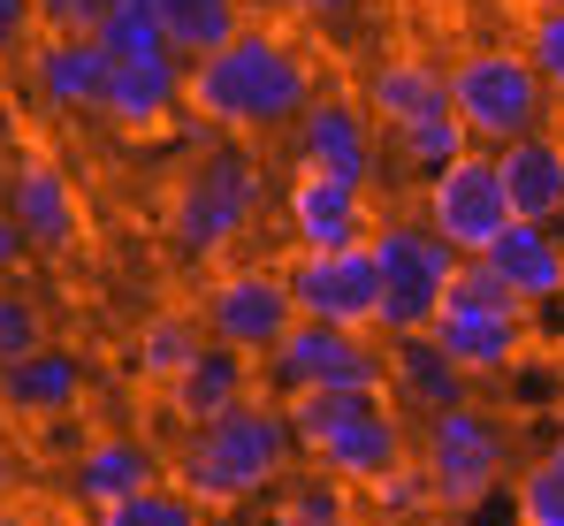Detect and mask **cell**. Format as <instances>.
<instances>
[{
  "mask_svg": "<svg viewBox=\"0 0 564 526\" xmlns=\"http://www.w3.org/2000/svg\"><path fill=\"white\" fill-rule=\"evenodd\" d=\"M321 99V77L297 39L268 23H245L229 46L184 62V115H198L221 138H275Z\"/></svg>",
  "mask_w": 564,
  "mask_h": 526,
  "instance_id": "6da1fadb",
  "label": "cell"
},
{
  "mask_svg": "<svg viewBox=\"0 0 564 526\" xmlns=\"http://www.w3.org/2000/svg\"><path fill=\"white\" fill-rule=\"evenodd\" d=\"M297 428H290V405L275 389H252L245 405H229L221 420H198L184 428L176 458H169V481H184L191 496L221 519V512H245V504H268L275 481L297 465Z\"/></svg>",
  "mask_w": 564,
  "mask_h": 526,
  "instance_id": "7a4b0ae2",
  "label": "cell"
},
{
  "mask_svg": "<svg viewBox=\"0 0 564 526\" xmlns=\"http://www.w3.org/2000/svg\"><path fill=\"white\" fill-rule=\"evenodd\" d=\"M290 405V428L305 465H328L336 481L367 489L389 465L412 458V428H404V405L389 389H297L282 397Z\"/></svg>",
  "mask_w": 564,
  "mask_h": 526,
  "instance_id": "3957f363",
  "label": "cell"
},
{
  "mask_svg": "<svg viewBox=\"0 0 564 526\" xmlns=\"http://www.w3.org/2000/svg\"><path fill=\"white\" fill-rule=\"evenodd\" d=\"M268 206V161L252 153V138H229V146H206L176 183H169V245L184 260H221L252 237Z\"/></svg>",
  "mask_w": 564,
  "mask_h": 526,
  "instance_id": "277c9868",
  "label": "cell"
},
{
  "mask_svg": "<svg viewBox=\"0 0 564 526\" xmlns=\"http://www.w3.org/2000/svg\"><path fill=\"white\" fill-rule=\"evenodd\" d=\"M550 99L557 92L542 85V69H534L527 46H466L451 62V107L466 115L473 146H488V153L511 146V138H527V130H542Z\"/></svg>",
  "mask_w": 564,
  "mask_h": 526,
  "instance_id": "5b68a950",
  "label": "cell"
},
{
  "mask_svg": "<svg viewBox=\"0 0 564 526\" xmlns=\"http://www.w3.org/2000/svg\"><path fill=\"white\" fill-rule=\"evenodd\" d=\"M412 450L427 458V473H435V489H443V519L480 512V504L503 489V473H511V428H503L488 405H473V397L427 412V428H420Z\"/></svg>",
  "mask_w": 564,
  "mask_h": 526,
  "instance_id": "8992f818",
  "label": "cell"
},
{
  "mask_svg": "<svg viewBox=\"0 0 564 526\" xmlns=\"http://www.w3.org/2000/svg\"><path fill=\"white\" fill-rule=\"evenodd\" d=\"M375 267H381V336H420V329H435V313H443V298H451V282H458V245L451 237H435L427 222H404V214H389L375 222Z\"/></svg>",
  "mask_w": 564,
  "mask_h": 526,
  "instance_id": "52a82bcc",
  "label": "cell"
},
{
  "mask_svg": "<svg viewBox=\"0 0 564 526\" xmlns=\"http://www.w3.org/2000/svg\"><path fill=\"white\" fill-rule=\"evenodd\" d=\"M268 389L297 397V389H389V336L375 344V329H336V321H290L268 358H260Z\"/></svg>",
  "mask_w": 564,
  "mask_h": 526,
  "instance_id": "ba28073f",
  "label": "cell"
},
{
  "mask_svg": "<svg viewBox=\"0 0 564 526\" xmlns=\"http://www.w3.org/2000/svg\"><path fill=\"white\" fill-rule=\"evenodd\" d=\"M420 222L435 229V237H451L466 260H480L519 214H511V191H503V169H496V153L488 146H473L458 153L451 169H435L420 183Z\"/></svg>",
  "mask_w": 564,
  "mask_h": 526,
  "instance_id": "9c48e42d",
  "label": "cell"
},
{
  "mask_svg": "<svg viewBox=\"0 0 564 526\" xmlns=\"http://www.w3.org/2000/svg\"><path fill=\"white\" fill-rule=\"evenodd\" d=\"M198 321H206L214 344H237V351H252V358H268L290 336V321H297L290 275L282 267H221V275H206Z\"/></svg>",
  "mask_w": 564,
  "mask_h": 526,
  "instance_id": "30bf717a",
  "label": "cell"
},
{
  "mask_svg": "<svg viewBox=\"0 0 564 526\" xmlns=\"http://www.w3.org/2000/svg\"><path fill=\"white\" fill-rule=\"evenodd\" d=\"M290 298L305 321L336 329H375L381 336V267L375 245H336V253H290Z\"/></svg>",
  "mask_w": 564,
  "mask_h": 526,
  "instance_id": "8fae6325",
  "label": "cell"
},
{
  "mask_svg": "<svg viewBox=\"0 0 564 526\" xmlns=\"http://www.w3.org/2000/svg\"><path fill=\"white\" fill-rule=\"evenodd\" d=\"M375 191L367 183H344L328 169H290L282 183V229L297 253H336V245H367L375 237Z\"/></svg>",
  "mask_w": 564,
  "mask_h": 526,
  "instance_id": "7c38bea8",
  "label": "cell"
},
{
  "mask_svg": "<svg viewBox=\"0 0 564 526\" xmlns=\"http://www.w3.org/2000/svg\"><path fill=\"white\" fill-rule=\"evenodd\" d=\"M290 161H297V169H328V175H344V183H367V191H375V175H381L375 107L321 92V99L290 122Z\"/></svg>",
  "mask_w": 564,
  "mask_h": 526,
  "instance_id": "4fadbf2b",
  "label": "cell"
},
{
  "mask_svg": "<svg viewBox=\"0 0 564 526\" xmlns=\"http://www.w3.org/2000/svg\"><path fill=\"white\" fill-rule=\"evenodd\" d=\"M0 206L15 214V229H23L31 253H46V260L77 253V237H85V198H77V183L54 169L46 153H15V161L0 169Z\"/></svg>",
  "mask_w": 564,
  "mask_h": 526,
  "instance_id": "5bb4252c",
  "label": "cell"
},
{
  "mask_svg": "<svg viewBox=\"0 0 564 526\" xmlns=\"http://www.w3.org/2000/svg\"><path fill=\"white\" fill-rule=\"evenodd\" d=\"M107 46L93 31H39V46L23 54V77H31V99L46 115H99L107 99Z\"/></svg>",
  "mask_w": 564,
  "mask_h": 526,
  "instance_id": "9a60e30c",
  "label": "cell"
},
{
  "mask_svg": "<svg viewBox=\"0 0 564 526\" xmlns=\"http://www.w3.org/2000/svg\"><path fill=\"white\" fill-rule=\"evenodd\" d=\"M252 389H268L260 358H252V351H237V344H214V336H206V351H198L184 374L161 389V405H169V420H176V428H198V420H221L229 405H245Z\"/></svg>",
  "mask_w": 564,
  "mask_h": 526,
  "instance_id": "2e32d148",
  "label": "cell"
},
{
  "mask_svg": "<svg viewBox=\"0 0 564 526\" xmlns=\"http://www.w3.org/2000/svg\"><path fill=\"white\" fill-rule=\"evenodd\" d=\"M427 336L451 351L473 382H488V374H511L519 366V351H527V305H458L451 298Z\"/></svg>",
  "mask_w": 564,
  "mask_h": 526,
  "instance_id": "e0dca14e",
  "label": "cell"
},
{
  "mask_svg": "<svg viewBox=\"0 0 564 526\" xmlns=\"http://www.w3.org/2000/svg\"><path fill=\"white\" fill-rule=\"evenodd\" d=\"M99 115L130 138H153L169 115H184V54H145V62H115Z\"/></svg>",
  "mask_w": 564,
  "mask_h": 526,
  "instance_id": "ac0fdd59",
  "label": "cell"
},
{
  "mask_svg": "<svg viewBox=\"0 0 564 526\" xmlns=\"http://www.w3.org/2000/svg\"><path fill=\"white\" fill-rule=\"evenodd\" d=\"M85 405V358L62 344H39L23 358H0V412L15 420H62Z\"/></svg>",
  "mask_w": 564,
  "mask_h": 526,
  "instance_id": "d6986e66",
  "label": "cell"
},
{
  "mask_svg": "<svg viewBox=\"0 0 564 526\" xmlns=\"http://www.w3.org/2000/svg\"><path fill=\"white\" fill-rule=\"evenodd\" d=\"M161 473H169L161 450H145L138 436H93L69 458V496H77L85 512H107V504H122L130 489H145V481H161Z\"/></svg>",
  "mask_w": 564,
  "mask_h": 526,
  "instance_id": "ffe728a7",
  "label": "cell"
},
{
  "mask_svg": "<svg viewBox=\"0 0 564 526\" xmlns=\"http://www.w3.org/2000/svg\"><path fill=\"white\" fill-rule=\"evenodd\" d=\"M389 397H397L404 412L427 420V412H443V405L473 397V374L435 344L427 329H420V336H389Z\"/></svg>",
  "mask_w": 564,
  "mask_h": 526,
  "instance_id": "44dd1931",
  "label": "cell"
},
{
  "mask_svg": "<svg viewBox=\"0 0 564 526\" xmlns=\"http://www.w3.org/2000/svg\"><path fill=\"white\" fill-rule=\"evenodd\" d=\"M480 260L511 282V298L534 313V305H557L564 298V237H550V222H511Z\"/></svg>",
  "mask_w": 564,
  "mask_h": 526,
  "instance_id": "7402d4cb",
  "label": "cell"
},
{
  "mask_svg": "<svg viewBox=\"0 0 564 526\" xmlns=\"http://www.w3.org/2000/svg\"><path fill=\"white\" fill-rule=\"evenodd\" d=\"M496 169H503V191H511L519 222H557L564 214V138L557 130H527V138L496 146Z\"/></svg>",
  "mask_w": 564,
  "mask_h": 526,
  "instance_id": "603a6c76",
  "label": "cell"
},
{
  "mask_svg": "<svg viewBox=\"0 0 564 526\" xmlns=\"http://www.w3.org/2000/svg\"><path fill=\"white\" fill-rule=\"evenodd\" d=\"M268 526H367V496L351 481H336L328 465H290L268 496Z\"/></svg>",
  "mask_w": 564,
  "mask_h": 526,
  "instance_id": "cb8c5ba5",
  "label": "cell"
},
{
  "mask_svg": "<svg viewBox=\"0 0 564 526\" xmlns=\"http://www.w3.org/2000/svg\"><path fill=\"white\" fill-rule=\"evenodd\" d=\"M367 107H375L381 130H397L412 115H435V107H451V69L427 62V54H389L367 77Z\"/></svg>",
  "mask_w": 564,
  "mask_h": 526,
  "instance_id": "d4e9b609",
  "label": "cell"
},
{
  "mask_svg": "<svg viewBox=\"0 0 564 526\" xmlns=\"http://www.w3.org/2000/svg\"><path fill=\"white\" fill-rule=\"evenodd\" d=\"M198 351H206V321L184 313V305H169V313H153V321L130 336V374H138V382H153V389H169Z\"/></svg>",
  "mask_w": 564,
  "mask_h": 526,
  "instance_id": "484cf974",
  "label": "cell"
},
{
  "mask_svg": "<svg viewBox=\"0 0 564 526\" xmlns=\"http://www.w3.org/2000/svg\"><path fill=\"white\" fill-rule=\"evenodd\" d=\"M359 496H367V519H389V526H435L443 519V489H435V473H427L420 450L404 465H389L381 481H367Z\"/></svg>",
  "mask_w": 564,
  "mask_h": 526,
  "instance_id": "4316f807",
  "label": "cell"
},
{
  "mask_svg": "<svg viewBox=\"0 0 564 526\" xmlns=\"http://www.w3.org/2000/svg\"><path fill=\"white\" fill-rule=\"evenodd\" d=\"M389 153H397V169H412L420 183L435 169H451L458 153H473V130L458 107H435V115H412V122H397L389 130Z\"/></svg>",
  "mask_w": 564,
  "mask_h": 526,
  "instance_id": "83f0119b",
  "label": "cell"
},
{
  "mask_svg": "<svg viewBox=\"0 0 564 526\" xmlns=\"http://www.w3.org/2000/svg\"><path fill=\"white\" fill-rule=\"evenodd\" d=\"M161 8V23H169V46L198 62V54H214V46H229L237 31H245V0H153Z\"/></svg>",
  "mask_w": 564,
  "mask_h": 526,
  "instance_id": "f1b7e54d",
  "label": "cell"
},
{
  "mask_svg": "<svg viewBox=\"0 0 564 526\" xmlns=\"http://www.w3.org/2000/svg\"><path fill=\"white\" fill-rule=\"evenodd\" d=\"M99 526H214V512L191 496L184 481H145V489H130L122 504H107V512H93Z\"/></svg>",
  "mask_w": 564,
  "mask_h": 526,
  "instance_id": "f546056e",
  "label": "cell"
},
{
  "mask_svg": "<svg viewBox=\"0 0 564 526\" xmlns=\"http://www.w3.org/2000/svg\"><path fill=\"white\" fill-rule=\"evenodd\" d=\"M93 39L107 46V62H145V54H176V46H169V23H161V8H153V0H115V8H107V23H99Z\"/></svg>",
  "mask_w": 564,
  "mask_h": 526,
  "instance_id": "4dcf8cb0",
  "label": "cell"
},
{
  "mask_svg": "<svg viewBox=\"0 0 564 526\" xmlns=\"http://www.w3.org/2000/svg\"><path fill=\"white\" fill-rule=\"evenodd\" d=\"M54 344L46 336V305H39V290L23 282V275H8L0 282V358H23V351Z\"/></svg>",
  "mask_w": 564,
  "mask_h": 526,
  "instance_id": "1f68e13d",
  "label": "cell"
},
{
  "mask_svg": "<svg viewBox=\"0 0 564 526\" xmlns=\"http://www.w3.org/2000/svg\"><path fill=\"white\" fill-rule=\"evenodd\" d=\"M511 526H564V473L527 458L519 489H511Z\"/></svg>",
  "mask_w": 564,
  "mask_h": 526,
  "instance_id": "d6a6232c",
  "label": "cell"
},
{
  "mask_svg": "<svg viewBox=\"0 0 564 526\" xmlns=\"http://www.w3.org/2000/svg\"><path fill=\"white\" fill-rule=\"evenodd\" d=\"M527 54H534V69H542V85L564 99V0L557 8H542L534 23H527V39H519Z\"/></svg>",
  "mask_w": 564,
  "mask_h": 526,
  "instance_id": "836d02e7",
  "label": "cell"
},
{
  "mask_svg": "<svg viewBox=\"0 0 564 526\" xmlns=\"http://www.w3.org/2000/svg\"><path fill=\"white\" fill-rule=\"evenodd\" d=\"M39 0H0V62H23L39 46Z\"/></svg>",
  "mask_w": 564,
  "mask_h": 526,
  "instance_id": "e575fe53",
  "label": "cell"
},
{
  "mask_svg": "<svg viewBox=\"0 0 564 526\" xmlns=\"http://www.w3.org/2000/svg\"><path fill=\"white\" fill-rule=\"evenodd\" d=\"M115 0H39V23L46 31H99Z\"/></svg>",
  "mask_w": 564,
  "mask_h": 526,
  "instance_id": "d590c367",
  "label": "cell"
},
{
  "mask_svg": "<svg viewBox=\"0 0 564 526\" xmlns=\"http://www.w3.org/2000/svg\"><path fill=\"white\" fill-rule=\"evenodd\" d=\"M23 260H31V237H23V229H15V214L0 206V282H8V275H23Z\"/></svg>",
  "mask_w": 564,
  "mask_h": 526,
  "instance_id": "8d00e7d4",
  "label": "cell"
},
{
  "mask_svg": "<svg viewBox=\"0 0 564 526\" xmlns=\"http://www.w3.org/2000/svg\"><path fill=\"white\" fill-rule=\"evenodd\" d=\"M282 15H305V23H344L359 0H275Z\"/></svg>",
  "mask_w": 564,
  "mask_h": 526,
  "instance_id": "74e56055",
  "label": "cell"
},
{
  "mask_svg": "<svg viewBox=\"0 0 564 526\" xmlns=\"http://www.w3.org/2000/svg\"><path fill=\"white\" fill-rule=\"evenodd\" d=\"M0 526H46L39 512H23V504H0Z\"/></svg>",
  "mask_w": 564,
  "mask_h": 526,
  "instance_id": "f35d334b",
  "label": "cell"
},
{
  "mask_svg": "<svg viewBox=\"0 0 564 526\" xmlns=\"http://www.w3.org/2000/svg\"><path fill=\"white\" fill-rule=\"evenodd\" d=\"M519 8H527V15H542V8H557V0H519Z\"/></svg>",
  "mask_w": 564,
  "mask_h": 526,
  "instance_id": "ab89813d",
  "label": "cell"
},
{
  "mask_svg": "<svg viewBox=\"0 0 564 526\" xmlns=\"http://www.w3.org/2000/svg\"><path fill=\"white\" fill-rule=\"evenodd\" d=\"M367 526H389V519H367Z\"/></svg>",
  "mask_w": 564,
  "mask_h": 526,
  "instance_id": "60d3db41",
  "label": "cell"
},
{
  "mask_svg": "<svg viewBox=\"0 0 564 526\" xmlns=\"http://www.w3.org/2000/svg\"><path fill=\"white\" fill-rule=\"evenodd\" d=\"M93 526H99V519H93Z\"/></svg>",
  "mask_w": 564,
  "mask_h": 526,
  "instance_id": "b9f144b4",
  "label": "cell"
}]
</instances>
